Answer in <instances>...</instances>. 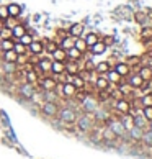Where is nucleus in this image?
Segmentation results:
<instances>
[{
	"label": "nucleus",
	"mask_w": 152,
	"mask_h": 159,
	"mask_svg": "<svg viewBox=\"0 0 152 159\" xmlns=\"http://www.w3.org/2000/svg\"><path fill=\"white\" fill-rule=\"evenodd\" d=\"M59 120L62 125H75V120H77V113H75V110L71 108V107H62L59 108Z\"/></svg>",
	"instance_id": "obj_1"
},
{
	"label": "nucleus",
	"mask_w": 152,
	"mask_h": 159,
	"mask_svg": "<svg viewBox=\"0 0 152 159\" xmlns=\"http://www.w3.org/2000/svg\"><path fill=\"white\" fill-rule=\"evenodd\" d=\"M92 115H93V113H85L84 116H77L75 125H77V128L80 129V131L90 133L92 129L95 128V125H93V120H92Z\"/></svg>",
	"instance_id": "obj_2"
},
{
	"label": "nucleus",
	"mask_w": 152,
	"mask_h": 159,
	"mask_svg": "<svg viewBox=\"0 0 152 159\" xmlns=\"http://www.w3.org/2000/svg\"><path fill=\"white\" fill-rule=\"evenodd\" d=\"M115 113H116V118H121V115H126L129 113L131 110V102L128 98H119V100H115Z\"/></svg>",
	"instance_id": "obj_3"
},
{
	"label": "nucleus",
	"mask_w": 152,
	"mask_h": 159,
	"mask_svg": "<svg viewBox=\"0 0 152 159\" xmlns=\"http://www.w3.org/2000/svg\"><path fill=\"white\" fill-rule=\"evenodd\" d=\"M80 105H82V110H84L85 113H95L98 110V100L93 97L92 93H89V95L82 100Z\"/></svg>",
	"instance_id": "obj_4"
},
{
	"label": "nucleus",
	"mask_w": 152,
	"mask_h": 159,
	"mask_svg": "<svg viewBox=\"0 0 152 159\" xmlns=\"http://www.w3.org/2000/svg\"><path fill=\"white\" fill-rule=\"evenodd\" d=\"M39 107H41V113L49 116V118H54L59 113V103L57 102H43Z\"/></svg>",
	"instance_id": "obj_5"
},
{
	"label": "nucleus",
	"mask_w": 152,
	"mask_h": 159,
	"mask_svg": "<svg viewBox=\"0 0 152 159\" xmlns=\"http://www.w3.org/2000/svg\"><path fill=\"white\" fill-rule=\"evenodd\" d=\"M106 126L111 129V131H113L118 138H123V136L126 134V129H124V126H123V123H121L119 118H110V120L106 121Z\"/></svg>",
	"instance_id": "obj_6"
},
{
	"label": "nucleus",
	"mask_w": 152,
	"mask_h": 159,
	"mask_svg": "<svg viewBox=\"0 0 152 159\" xmlns=\"http://www.w3.org/2000/svg\"><path fill=\"white\" fill-rule=\"evenodd\" d=\"M39 84V89L46 92V90H54L56 85H57V75H52V77H43L38 80Z\"/></svg>",
	"instance_id": "obj_7"
},
{
	"label": "nucleus",
	"mask_w": 152,
	"mask_h": 159,
	"mask_svg": "<svg viewBox=\"0 0 152 159\" xmlns=\"http://www.w3.org/2000/svg\"><path fill=\"white\" fill-rule=\"evenodd\" d=\"M36 92H38V90L34 89V85H33V84H28V82L21 84V85H20V89H18V93H20L23 98H26V100H31L33 95H34Z\"/></svg>",
	"instance_id": "obj_8"
},
{
	"label": "nucleus",
	"mask_w": 152,
	"mask_h": 159,
	"mask_svg": "<svg viewBox=\"0 0 152 159\" xmlns=\"http://www.w3.org/2000/svg\"><path fill=\"white\" fill-rule=\"evenodd\" d=\"M44 41H39V39H33L30 46H28V52H31V54H38V56H43L44 52Z\"/></svg>",
	"instance_id": "obj_9"
},
{
	"label": "nucleus",
	"mask_w": 152,
	"mask_h": 159,
	"mask_svg": "<svg viewBox=\"0 0 152 159\" xmlns=\"http://www.w3.org/2000/svg\"><path fill=\"white\" fill-rule=\"evenodd\" d=\"M51 64H52V59H48V57H43L41 56L39 57V61H38V64L34 66V69L38 70V72L41 74H48V72H51Z\"/></svg>",
	"instance_id": "obj_10"
},
{
	"label": "nucleus",
	"mask_w": 152,
	"mask_h": 159,
	"mask_svg": "<svg viewBox=\"0 0 152 159\" xmlns=\"http://www.w3.org/2000/svg\"><path fill=\"white\" fill-rule=\"evenodd\" d=\"M126 84L131 87V89H141L142 84H144V80L141 79V75H139L137 72H134V74H129L128 75V80H126Z\"/></svg>",
	"instance_id": "obj_11"
},
{
	"label": "nucleus",
	"mask_w": 152,
	"mask_h": 159,
	"mask_svg": "<svg viewBox=\"0 0 152 159\" xmlns=\"http://www.w3.org/2000/svg\"><path fill=\"white\" fill-rule=\"evenodd\" d=\"M61 84H62V82H61ZM75 92H77V89H75L72 84H69V82L62 84V87H61V97L62 98H74Z\"/></svg>",
	"instance_id": "obj_12"
},
{
	"label": "nucleus",
	"mask_w": 152,
	"mask_h": 159,
	"mask_svg": "<svg viewBox=\"0 0 152 159\" xmlns=\"http://www.w3.org/2000/svg\"><path fill=\"white\" fill-rule=\"evenodd\" d=\"M93 85H95L97 90H108L110 87H111V84L108 82L106 75H97L95 82H93Z\"/></svg>",
	"instance_id": "obj_13"
},
{
	"label": "nucleus",
	"mask_w": 152,
	"mask_h": 159,
	"mask_svg": "<svg viewBox=\"0 0 152 159\" xmlns=\"http://www.w3.org/2000/svg\"><path fill=\"white\" fill-rule=\"evenodd\" d=\"M102 139L105 141V143H110V144H113V143H116V139H118V136L110 129L108 126H105V128H102Z\"/></svg>",
	"instance_id": "obj_14"
},
{
	"label": "nucleus",
	"mask_w": 152,
	"mask_h": 159,
	"mask_svg": "<svg viewBox=\"0 0 152 159\" xmlns=\"http://www.w3.org/2000/svg\"><path fill=\"white\" fill-rule=\"evenodd\" d=\"M80 70H82L80 61H69V62L66 64V72H67V74L77 75V74H80Z\"/></svg>",
	"instance_id": "obj_15"
},
{
	"label": "nucleus",
	"mask_w": 152,
	"mask_h": 159,
	"mask_svg": "<svg viewBox=\"0 0 152 159\" xmlns=\"http://www.w3.org/2000/svg\"><path fill=\"white\" fill-rule=\"evenodd\" d=\"M113 69H115L119 75H121V77H128V75L131 74V67L128 66L126 62H115Z\"/></svg>",
	"instance_id": "obj_16"
},
{
	"label": "nucleus",
	"mask_w": 152,
	"mask_h": 159,
	"mask_svg": "<svg viewBox=\"0 0 152 159\" xmlns=\"http://www.w3.org/2000/svg\"><path fill=\"white\" fill-rule=\"evenodd\" d=\"M66 72V62H61V61H52L51 64V74L52 75H57L59 77L61 74Z\"/></svg>",
	"instance_id": "obj_17"
},
{
	"label": "nucleus",
	"mask_w": 152,
	"mask_h": 159,
	"mask_svg": "<svg viewBox=\"0 0 152 159\" xmlns=\"http://www.w3.org/2000/svg\"><path fill=\"white\" fill-rule=\"evenodd\" d=\"M105 75H106V79H108V82H110L111 85H113V84H115V85H118L119 82L124 80V77H121V75H119L118 72H116L115 69H110V70H108V72L105 74Z\"/></svg>",
	"instance_id": "obj_18"
},
{
	"label": "nucleus",
	"mask_w": 152,
	"mask_h": 159,
	"mask_svg": "<svg viewBox=\"0 0 152 159\" xmlns=\"http://www.w3.org/2000/svg\"><path fill=\"white\" fill-rule=\"evenodd\" d=\"M67 30H69V36L80 38L82 33H84V30H85V26L82 25V23H74V25H72L71 28H67Z\"/></svg>",
	"instance_id": "obj_19"
},
{
	"label": "nucleus",
	"mask_w": 152,
	"mask_h": 159,
	"mask_svg": "<svg viewBox=\"0 0 152 159\" xmlns=\"http://www.w3.org/2000/svg\"><path fill=\"white\" fill-rule=\"evenodd\" d=\"M25 33H26V26L23 25V23H16V25L11 28V38H13L15 41H18V38L23 36Z\"/></svg>",
	"instance_id": "obj_20"
},
{
	"label": "nucleus",
	"mask_w": 152,
	"mask_h": 159,
	"mask_svg": "<svg viewBox=\"0 0 152 159\" xmlns=\"http://www.w3.org/2000/svg\"><path fill=\"white\" fill-rule=\"evenodd\" d=\"M25 80L28 82V84H38V80H39V72H38V70L36 69H31V70H26V72H25Z\"/></svg>",
	"instance_id": "obj_21"
},
{
	"label": "nucleus",
	"mask_w": 152,
	"mask_h": 159,
	"mask_svg": "<svg viewBox=\"0 0 152 159\" xmlns=\"http://www.w3.org/2000/svg\"><path fill=\"white\" fill-rule=\"evenodd\" d=\"M132 121H134V126H139V128H142V129H147V125H149V121L142 116V113L139 111V113H136L132 116Z\"/></svg>",
	"instance_id": "obj_22"
},
{
	"label": "nucleus",
	"mask_w": 152,
	"mask_h": 159,
	"mask_svg": "<svg viewBox=\"0 0 152 159\" xmlns=\"http://www.w3.org/2000/svg\"><path fill=\"white\" fill-rule=\"evenodd\" d=\"M66 54H67V59L69 61H80L82 59V56H84V52H80L77 48H69L67 51H66Z\"/></svg>",
	"instance_id": "obj_23"
},
{
	"label": "nucleus",
	"mask_w": 152,
	"mask_h": 159,
	"mask_svg": "<svg viewBox=\"0 0 152 159\" xmlns=\"http://www.w3.org/2000/svg\"><path fill=\"white\" fill-rule=\"evenodd\" d=\"M110 69H111V64H110L108 61H102V62H98L97 66H95V72L98 75H105Z\"/></svg>",
	"instance_id": "obj_24"
},
{
	"label": "nucleus",
	"mask_w": 152,
	"mask_h": 159,
	"mask_svg": "<svg viewBox=\"0 0 152 159\" xmlns=\"http://www.w3.org/2000/svg\"><path fill=\"white\" fill-rule=\"evenodd\" d=\"M90 51H92V54H95V56H98V54H103L105 51H106V44L103 43V41L100 39V41H97L93 46H90Z\"/></svg>",
	"instance_id": "obj_25"
},
{
	"label": "nucleus",
	"mask_w": 152,
	"mask_h": 159,
	"mask_svg": "<svg viewBox=\"0 0 152 159\" xmlns=\"http://www.w3.org/2000/svg\"><path fill=\"white\" fill-rule=\"evenodd\" d=\"M56 41H57V46H59V48H62L64 51H67L69 48H72V46H74V38H72V36H66V38L56 39Z\"/></svg>",
	"instance_id": "obj_26"
},
{
	"label": "nucleus",
	"mask_w": 152,
	"mask_h": 159,
	"mask_svg": "<svg viewBox=\"0 0 152 159\" xmlns=\"http://www.w3.org/2000/svg\"><path fill=\"white\" fill-rule=\"evenodd\" d=\"M137 74L141 75V79H142L144 82L152 79V69L147 67V66H144V64H141V66H139V72H137Z\"/></svg>",
	"instance_id": "obj_27"
},
{
	"label": "nucleus",
	"mask_w": 152,
	"mask_h": 159,
	"mask_svg": "<svg viewBox=\"0 0 152 159\" xmlns=\"http://www.w3.org/2000/svg\"><path fill=\"white\" fill-rule=\"evenodd\" d=\"M2 70H3V74H16L20 70V67L16 66V62H3Z\"/></svg>",
	"instance_id": "obj_28"
},
{
	"label": "nucleus",
	"mask_w": 152,
	"mask_h": 159,
	"mask_svg": "<svg viewBox=\"0 0 152 159\" xmlns=\"http://www.w3.org/2000/svg\"><path fill=\"white\" fill-rule=\"evenodd\" d=\"M52 61H61V62H66L67 61V54H66V51H64L62 48H59V46H57L56 48V51L52 52Z\"/></svg>",
	"instance_id": "obj_29"
},
{
	"label": "nucleus",
	"mask_w": 152,
	"mask_h": 159,
	"mask_svg": "<svg viewBox=\"0 0 152 159\" xmlns=\"http://www.w3.org/2000/svg\"><path fill=\"white\" fill-rule=\"evenodd\" d=\"M121 123H123V126H124L126 131H129V129L134 126V121H132V115L129 113H126V115H121Z\"/></svg>",
	"instance_id": "obj_30"
},
{
	"label": "nucleus",
	"mask_w": 152,
	"mask_h": 159,
	"mask_svg": "<svg viewBox=\"0 0 152 159\" xmlns=\"http://www.w3.org/2000/svg\"><path fill=\"white\" fill-rule=\"evenodd\" d=\"M16 57H18V54H16L13 49L3 51V52H2V59H3V62H16Z\"/></svg>",
	"instance_id": "obj_31"
},
{
	"label": "nucleus",
	"mask_w": 152,
	"mask_h": 159,
	"mask_svg": "<svg viewBox=\"0 0 152 159\" xmlns=\"http://www.w3.org/2000/svg\"><path fill=\"white\" fill-rule=\"evenodd\" d=\"M74 48H77L80 52H87L89 51V46H87V43H85V39L84 38H74Z\"/></svg>",
	"instance_id": "obj_32"
},
{
	"label": "nucleus",
	"mask_w": 152,
	"mask_h": 159,
	"mask_svg": "<svg viewBox=\"0 0 152 159\" xmlns=\"http://www.w3.org/2000/svg\"><path fill=\"white\" fill-rule=\"evenodd\" d=\"M7 8H8V15L13 16V18H18V16L21 15V7L18 3H10Z\"/></svg>",
	"instance_id": "obj_33"
},
{
	"label": "nucleus",
	"mask_w": 152,
	"mask_h": 159,
	"mask_svg": "<svg viewBox=\"0 0 152 159\" xmlns=\"http://www.w3.org/2000/svg\"><path fill=\"white\" fill-rule=\"evenodd\" d=\"M13 44H15V39L10 38V39H0V51H10L13 49Z\"/></svg>",
	"instance_id": "obj_34"
},
{
	"label": "nucleus",
	"mask_w": 152,
	"mask_h": 159,
	"mask_svg": "<svg viewBox=\"0 0 152 159\" xmlns=\"http://www.w3.org/2000/svg\"><path fill=\"white\" fill-rule=\"evenodd\" d=\"M139 143L144 144V146H152V131H150V129H144L142 138H141Z\"/></svg>",
	"instance_id": "obj_35"
},
{
	"label": "nucleus",
	"mask_w": 152,
	"mask_h": 159,
	"mask_svg": "<svg viewBox=\"0 0 152 159\" xmlns=\"http://www.w3.org/2000/svg\"><path fill=\"white\" fill-rule=\"evenodd\" d=\"M56 48H57V41H56V39H54V41H51V39H46V41H44V51H46V52L52 54V52L56 51Z\"/></svg>",
	"instance_id": "obj_36"
},
{
	"label": "nucleus",
	"mask_w": 152,
	"mask_h": 159,
	"mask_svg": "<svg viewBox=\"0 0 152 159\" xmlns=\"http://www.w3.org/2000/svg\"><path fill=\"white\" fill-rule=\"evenodd\" d=\"M84 39H85L87 46H89V48H90V46H93V44L97 43V41H100V36H98L97 33H89V34H87V36H85Z\"/></svg>",
	"instance_id": "obj_37"
},
{
	"label": "nucleus",
	"mask_w": 152,
	"mask_h": 159,
	"mask_svg": "<svg viewBox=\"0 0 152 159\" xmlns=\"http://www.w3.org/2000/svg\"><path fill=\"white\" fill-rule=\"evenodd\" d=\"M139 102L142 107H152V93H142L139 97Z\"/></svg>",
	"instance_id": "obj_38"
},
{
	"label": "nucleus",
	"mask_w": 152,
	"mask_h": 159,
	"mask_svg": "<svg viewBox=\"0 0 152 159\" xmlns=\"http://www.w3.org/2000/svg\"><path fill=\"white\" fill-rule=\"evenodd\" d=\"M72 85L75 87V89H85V80H84V77H80V75L77 74V75H74V80H72Z\"/></svg>",
	"instance_id": "obj_39"
},
{
	"label": "nucleus",
	"mask_w": 152,
	"mask_h": 159,
	"mask_svg": "<svg viewBox=\"0 0 152 159\" xmlns=\"http://www.w3.org/2000/svg\"><path fill=\"white\" fill-rule=\"evenodd\" d=\"M13 51L16 52V54H26L28 48H26L25 44H21L20 41H15V44H13Z\"/></svg>",
	"instance_id": "obj_40"
},
{
	"label": "nucleus",
	"mask_w": 152,
	"mask_h": 159,
	"mask_svg": "<svg viewBox=\"0 0 152 159\" xmlns=\"http://www.w3.org/2000/svg\"><path fill=\"white\" fill-rule=\"evenodd\" d=\"M126 64L129 67H132V66L139 67V66H141V57H139V56H129V57H128V61H126Z\"/></svg>",
	"instance_id": "obj_41"
},
{
	"label": "nucleus",
	"mask_w": 152,
	"mask_h": 159,
	"mask_svg": "<svg viewBox=\"0 0 152 159\" xmlns=\"http://www.w3.org/2000/svg\"><path fill=\"white\" fill-rule=\"evenodd\" d=\"M33 39H34V38L31 36L30 33H25V34H23V36H20V38H18V41H20L21 44H25L26 48H28V46H30V43H31Z\"/></svg>",
	"instance_id": "obj_42"
},
{
	"label": "nucleus",
	"mask_w": 152,
	"mask_h": 159,
	"mask_svg": "<svg viewBox=\"0 0 152 159\" xmlns=\"http://www.w3.org/2000/svg\"><path fill=\"white\" fill-rule=\"evenodd\" d=\"M11 38V30L7 26H2L0 28V39H10Z\"/></svg>",
	"instance_id": "obj_43"
},
{
	"label": "nucleus",
	"mask_w": 152,
	"mask_h": 159,
	"mask_svg": "<svg viewBox=\"0 0 152 159\" xmlns=\"http://www.w3.org/2000/svg\"><path fill=\"white\" fill-rule=\"evenodd\" d=\"M141 113H142V116L147 121H152V107H142L141 108Z\"/></svg>",
	"instance_id": "obj_44"
},
{
	"label": "nucleus",
	"mask_w": 152,
	"mask_h": 159,
	"mask_svg": "<svg viewBox=\"0 0 152 159\" xmlns=\"http://www.w3.org/2000/svg\"><path fill=\"white\" fill-rule=\"evenodd\" d=\"M141 38L142 39H152V28L144 26L142 30H141Z\"/></svg>",
	"instance_id": "obj_45"
},
{
	"label": "nucleus",
	"mask_w": 152,
	"mask_h": 159,
	"mask_svg": "<svg viewBox=\"0 0 152 159\" xmlns=\"http://www.w3.org/2000/svg\"><path fill=\"white\" fill-rule=\"evenodd\" d=\"M16 23H18V21H16V18H13V16H8V18L3 21V26H7V28H10V30H11V28L16 25Z\"/></svg>",
	"instance_id": "obj_46"
},
{
	"label": "nucleus",
	"mask_w": 152,
	"mask_h": 159,
	"mask_svg": "<svg viewBox=\"0 0 152 159\" xmlns=\"http://www.w3.org/2000/svg\"><path fill=\"white\" fill-rule=\"evenodd\" d=\"M8 16H10V15H8V8L5 7V5H0V18L5 21V20L8 18Z\"/></svg>",
	"instance_id": "obj_47"
},
{
	"label": "nucleus",
	"mask_w": 152,
	"mask_h": 159,
	"mask_svg": "<svg viewBox=\"0 0 152 159\" xmlns=\"http://www.w3.org/2000/svg\"><path fill=\"white\" fill-rule=\"evenodd\" d=\"M102 41H103V43L106 44V46H110V44H113V41H115V39H113V36H105Z\"/></svg>",
	"instance_id": "obj_48"
},
{
	"label": "nucleus",
	"mask_w": 152,
	"mask_h": 159,
	"mask_svg": "<svg viewBox=\"0 0 152 159\" xmlns=\"http://www.w3.org/2000/svg\"><path fill=\"white\" fill-rule=\"evenodd\" d=\"M57 34H59V36H61V39H62V38L69 36V30H59V31H57Z\"/></svg>",
	"instance_id": "obj_49"
},
{
	"label": "nucleus",
	"mask_w": 152,
	"mask_h": 159,
	"mask_svg": "<svg viewBox=\"0 0 152 159\" xmlns=\"http://www.w3.org/2000/svg\"><path fill=\"white\" fill-rule=\"evenodd\" d=\"M144 18H145L144 13H136V20H137L139 23H142V21H144Z\"/></svg>",
	"instance_id": "obj_50"
},
{
	"label": "nucleus",
	"mask_w": 152,
	"mask_h": 159,
	"mask_svg": "<svg viewBox=\"0 0 152 159\" xmlns=\"http://www.w3.org/2000/svg\"><path fill=\"white\" fill-rule=\"evenodd\" d=\"M144 66H147V67H150V69H152V56H149V57H147V61H145Z\"/></svg>",
	"instance_id": "obj_51"
},
{
	"label": "nucleus",
	"mask_w": 152,
	"mask_h": 159,
	"mask_svg": "<svg viewBox=\"0 0 152 159\" xmlns=\"http://www.w3.org/2000/svg\"><path fill=\"white\" fill-rule=\"evenodd\" d=\"M147 129H150V131H152V121H149V125H147Z\"/></svg>",
	"instance_id": "obj_52"
},
{
	"label": "nucleus",
	"mask_w": 152,
	"mask_h": 159,
	"mask_svg": "<svg viewBox=\"0 0 152 159\" xmlns=\"http://www.w3.org/2000/svg\"><path fill=\"white\" fill-rule=\"evenodd\" d=\"M2 26H3V20H2V18H0V28H2Z\"/></svg>",
	"instance_id": "obj_53"
},
{
	"label": "nucleus",
	"mask_w": 152,
	"mask_h": 159,
	"mask_svg": "<svg viewBox=\"0 0 152 159\" xmlns=\"http://www.w3.org/2000/svg\"><path fill=\"white\" fill-rule=\"evenodd\" d=\"M150 56H152V49H150Z\"/></svg>",
	"instance_id": "obj_54"
}]
</instances>
